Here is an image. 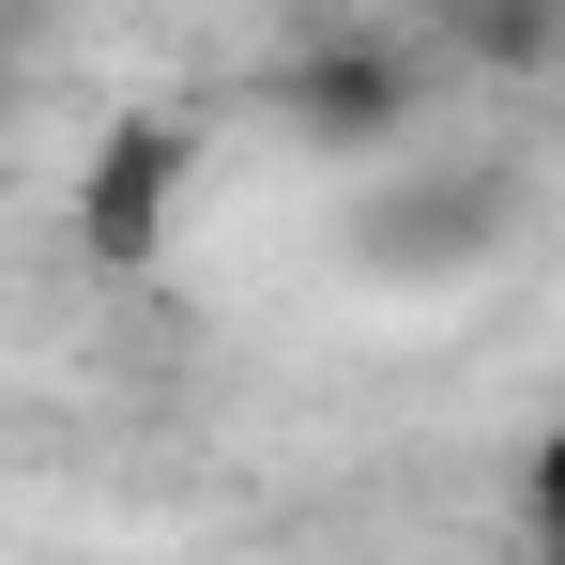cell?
<instances>
[{"instance_id":"obj_1","label":"cell","mask_w":565,"mask_h":565,"mask_svg":"<svg viewBox=\"0 0 565 565\" xmlns=\"http://www.w3.org/2000/svg\"><path fill=\"white\" fill-rule=\"evenodd\" d=\"M169 214H184V122H107L93 169H77V245H93L107 276H138L153 245H169Z\"/></svg>"},{"instance_id":"obj_2","label":"cell","mask_w":565,"mask_h":565,"mask_svg":"<svg viewBox=\"0 0 565 565\" xmlns=\"http://www.w3.org/2000/svg\"><path fill=\"white\" fill-rule=\"evenodd\" d=\"M397 107H413V77H397L382 46H337V62L290 77V122H306V138H382Z\"/></svg>"},{"instance_id":"obj_3","label":"cell","mask_w":565,"mask_h":565,"mask_svg":"<svg viewBox=\"0 0 565 565\" xmlns=\"http://www.w3.org/2000/svg\"><path fill=\"white\" fill-rule=\"evenodd\" d=\"M444 31H459L473 62H504V77H535V62H551V0H459Z\"/></svg>"}]
</instances>
